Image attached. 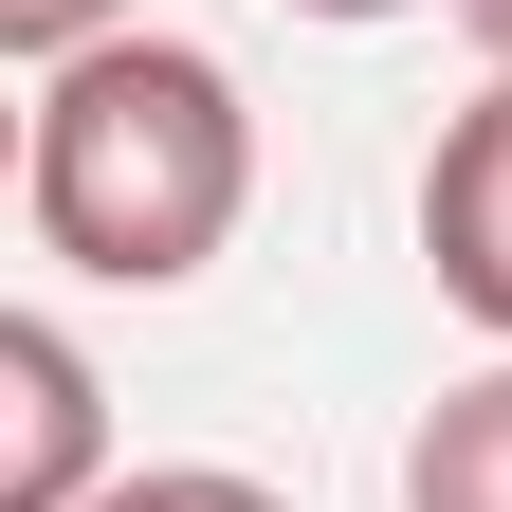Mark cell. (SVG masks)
I'll use <instances>...</instances> for the list:
<instances>
[{
    "label": "cell",
    "mask_w": 512,
    "mask_h": 512,
    "mask_svg": "<svg viewBox=\"0 0 512 512\" xmlns=\"http://www.w3.org/2000/svg\"><path fill=\"white\" fill-rule=\"evenodd\" d=\"M147 0H0V55L19 74H55V55H92V37H128Z\"/></svg>",
    "instance_id": "cell-6"
},
{
    "label": "cell",
    "mask_w": 512,
    "mask_h": 512,
    "mask_svg": "<svg viewBox=\"0 0 512 512\" xmlns=\"http://www.w3.org/2000/svg\"><path fill=\"white\" fill-rule=\"evenodd\" d=\"M458 37H476V74H512V0H458Z\"/></svg>",
    "instance_id": "cell-8"
},
{
    "label": "cell",
    "mask_w": 512,
    "mask_h": 512,
    "mask_svg": "<svg viewBox=\"0 0 512 512\" xmlns=\"http://www.w3.org/2000/svg\"><path fill=\"white\" fill-rule=\"evenodd\" d=\"M110 458V384L74 348V311H0V512H92Z\"/></svg>",
    "instance_id": "cell-3"
},
{
    "label": "cell",
    "mask_w": 512,
    "mask_h": 512,
    "mask_svg": "<svg viewBox=\"0 0 512 512\" xmlns=\"http://www.w3.org/2000/svg\"><path fill=\"white\" fill-rule=\"evenodd\" d=\"M92 512H293L275 476H238V458H128Z\"/></svg>",
    "instance_id": "cell-5"
},
{
    "label": "cell",
    "mask_w": 512,
    "mask_h": 512,
    "mask_svg": "<svg viewBox=\"0 0 512 512\" xmlns=\"http://www.w3.org/2000/svg\"><path fill=\"white\" fill-rule=\"evenodd\" d=\"M19 220H37L55 275H92V293L220 275L238 220H256V92L202 37H165V19L55 55L37 110H19Z\"/></svg>",
    "instance_id": "cell-1"
},
{
    "label": "cell",
    "mask_w": 512,
    "mask_h": 512,
    "mask_svg": "<svg viewBox=\"0 0 512 512\" xmlns=\"http://www.w3.org/2000/svg\"><path fill=\"white\" fill-rule=\"evenodd\" d=\"M421 275L476 348H512V74H476L421 147Z\"/></svg>",
    "instance_id": "cell-2"
},
{
    "label": "cell",
    "mask_w": 512,
    "mask_h": 512,
    "mask_svg": "<svg viewBox=\"0 0 512 512\" xmlns=\"http://www.w3.org/2000/svg\"><path fill=\"white\" fill-rule=\"evenodd\" d=\"M293 19H330V37H366V19H458V0H293Z\"/></svg>",
    "instance_id": "cell-7"
},
{
    "label": "cell",
    "mask_w": 512,
    "mask_h": 512,
    "mask_svg": "<svg viewBox=\"0 0 512 512\" xmlns=\"http://www.w3.org/2000/svg\"><path fill=\"white\" fill-rule=\"evenodd\" d=\"M403 512H512V348L403 421Z\"/></svg>",
    "instance_id": "cell-4"
}]
</instances>
